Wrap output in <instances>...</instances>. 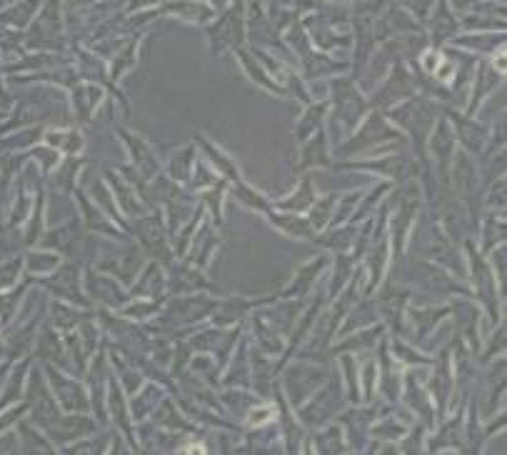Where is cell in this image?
Here are the masks:
<instances>
[{"instance_id":"6da1fadb","label":"cell","mask_w":507,"mask_h":455,"mask_svg":"<svg viewBox=\"0 0 507 455\" xmlns=\"http://www.w3.org/2000/svg\"><path fill=\"white\" fill-rule=\"evenodd\" d=\"M188 455H205L203 445H190V448H188Z\"/></svg>"}]
</instances>
